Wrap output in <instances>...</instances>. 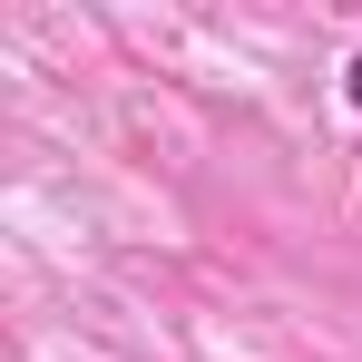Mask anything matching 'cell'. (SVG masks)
Instances as JSON below:
<instances>
[{
  "instance_id": "1",
  "label": "cell",
  "mask_w": 362,
  "mask_h": 362,
  "mask_svg": "<svg viewBox=\"0 0 362 362\" xmlns=\"http://www.w3.org/2000/svg\"><path fill=\"white\" fill-rule=\"evenodd\" d=\"M343 98H353V108H362V49H353V69H343Z\"/></svg>"
}]
</instances>
